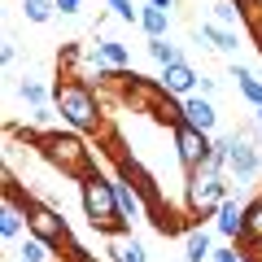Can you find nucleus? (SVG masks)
<instances>
[{"label":"nucleus","mask_w":262,"mask_h":262,"mask_svg":"<svg viewBox=\"0 0 262 262\" xmlns=\"http://www.w3.org/2000/svg\"><path fill=\"white\" fill-rule=\"evenodd\" d=\"M79 201H83V214L92 223V232H101V236H127L131 232V223L118 210V179H110L101 166L79 179Z\"/></svg>","instance_id":"f257e3e1"},{"label":"nucleus","mask_w":262,"mask_h":262,"mask_svg":"<svg viewBox=\"0 0 262 262\" xmlns=\"http://www.w3.org/2000/svg\"><path fill=\"white\" fill-rule=\"evenodd\" d=\"M53 105L57 114H61V122L70 131H79V136H88V131H96V136H105V105H101V92H92V83L88 79H61V83L53 88Z\"/></svg>","instance_id":"f03ea898"},{"label":"nucleus","mask_w":262,"mask_h":262,"mask_svg":"<svg viewBox=\"0 0 262 262\" xmlns=\"http://www.w3.org/2000/svg\"><path fill=\"white\" fill-rule=\"evenodd\" d=\"M35 149L53 170H61V175H70V179H83V175L96 170V158H92V149L83 144L79 131H39Z\"/></svg>","instance_id":"7ed1b4c3"},{"label":"nucleus","mask_w":262,"mask_h":262,"mask_svg":"<svg viewBox=\"0 0 262 262\" xmlns=\"http://www.w3.org/2000/svg\"><path fill=\"white\" fill-rule=\"evenodd\" d=\"M122 105H131V114H149L153 122H166L179 127V101L166 96V88L158 79H140L136 70H127V83H122Z\"/></svg>","instance_id":"20e7f679"},{"label":"nucleus","mask_w":262,"mask_h":262,"mask_svg":"<svg viewBox=\"0 0 262 262\" xmlns=\"http://www.w3.org/2000/svg\"><path fill=\"white\" fill-rule=\"evenodd\" d=\"M184 184H188V192H184L188 219H210V214H219V206L227 201V170L210 166V162L196 166Z\"/></svg>","instance_id":"39448f33"},{"label":"nucleus","mask_w":262,"mask_h":262,"mask_svg":"<svg viewBox=\"0 0 262 262\" xmlns=\"http://www.w3.org/2000/svg\"><path fill=\"white\" fill-rule=\"evenodd\" d=\"M27 236H39L48 249H61V253L75 245V232H70L66 214L53 210V206H44V201H31V210H27Z\"/></svg>","instance_id":"423d86ee"},{"label":"nucleus","mask_w":262,"mask_h":262,"mask_svg":"<svg viewBox=\"0 0 262 262\" xmlns=\"http://www.w3.org/2000/svg\"><path fill=\"white\" fill-rule=\"evenodd\" d=\"M170 144H175V158H179V166H184V175H192L196 166H206L210 153H214V140H210L206 131L188 127V122L170 127Z\"/></svg>","instance_id":"0eeeda50"},{"label":"nucleus","mask_w":262,"mask_h":262,"mask_svg":"<svg viewBox=\"0 0 262 262\" xmlns=\"http://www.w3.org/2000/svg\"><path fill=\"white\" fill-rule=\"evenodd\" d=\"M227 170L236 179H258L262 158H258V144L245 140V136H232V153H227Z\"/></svg>","instance_id":"6e6552de"},{"label":"nucleus","mask_w":262,"mask_h":262,"mask_svg":"<svg viewBox=\"0 0 262 262\" xmlns=\"http://www.w3.org/2000/svg\"><path fill=\"white\" fill-rule=\"evenodd\" d=\"M196 70L188 61H175V66H166V70H162L158 75V83L166 88V96H175V101H188V96H196Z\"/></svg>","instance_id":"1a4fd4ad"},{"label":"nucleus","mask_w":262,"mask_h":262,"mask_svg":"<svg viewBox=\"0 0 262 262\" xmlns=\"http://www.w3.org/2000/svg\"><path fill=\"white\" fill-rule=\"evenodd\" d=\"M179 122H188V127H196V131H214V122H219V110L206 101V96H188V101H179Z\"/></svg>","instance_id":"9d476101"},{"label":"nucleus","mask_w":262,"mask_h":262,"mask_svg":"<svg viewBox=\"0 0 262 262\" xmlns=\"http://www.w3.org/2000/svg\"><path fill=\"white\" fill-rule=\"evenodd\" d=\"M245 210H249V206H241V201H232V196H227L223 206H219V214H214L219 236H227L232 245H241V241H245Z\"/></svg>","instance_id":"9b49d317"},{"label":"nucleus","mask_w":262,"mask_h":262,"mask_svg":"<svg viewBox=\"0 0 262 262\" xmlns=\"http://www.w3.org/2000/svg\"><path fill=\"white\" fill-rule=\"evenodd\" d=\"M118 210H122V219H127V223H136V219H149V214H153L149 196H144L136 184H127V179H118Z\"/></svg>","instance_id":"f8f14e48"},{"label":"nucleus","mask_w":262,"mask_h":262,"mask_svg":"<svg viewBox=\"0 0 262 262\" xmlns=\"http://www.w3.org/2000/svg\"><path fill=\"white\" fill-rule=\"evenodd\" d=\"M96 57H101L110 70H131V48L122 44V39H96Z\"/></svg>","instance_id":"ddd939ff"},{"label":"nucleus","mask_w":262,"mask_h":262,"mask_svg":"<svg viewBox=\"0 0 262 262\" xmlns=\"http://www.w3.org/2000/svg\"><path fill=\"white\" fill-rule=\"evenodd\" d=\"M241 249H262V192L249 201V210H245V241Z\"/></svg>","instance_id":"4468645a"},{"label":"nucleus","mask_w":262,"mask_h":262,"mask_svg":"<svg viewBox=\"0 0 262 262\" xmlns=\"http://www.w3.org/2000/svg\"><path fill=\"white\" fill-rule=\"evenodd\" d=\"M140 31H144L149 39H166V31H170V9L144 5V9H140Z\"/></svg>","instance_id":"2eb2a0df"},{"label":"nucleus","mask_w":262,"mask_h":262,"mask_svg":"<svg viewBox=\"0 0 262 262\" xmlns=\"http://www.w3.org/2000/svg\"><path fill=\"white\" fill-rule=\"evenodd\" d=\"M196 39H206V44H210V48H219V53H236V48H241L236 31H227V27H214V22H201Z\"/></svg>","instance_id":"dca6fc26"},{"label":"nucleus","mask_w":262,"mask_h":262,"mask_svg":"<svg viewBox=\"0 0 262 262\" xmlns=\"http://www.w3.org/2000/svg\"><path fill=\"white\" fill-rule=\"evenodd\" d=\"M210 258H214L210 232L206 227H192V232H188V245H184V262H210Z\"/></svg>","instance_id":"f3484780"},{"label":"nucleus","mask_w":262,"mask_h":262,"mask_svg":"<svg viewBox=\"0 0 262 262\" xmlns=\"http://www.w3.org/2000/svg\"><path fill=\"white\" fill-rule=\"evenodd\" d=\"M236 88H241V96H245V101H249L253 105V110H262V79L258 75H253V70H245V66H236Z\"/></svg>","instance_id":"a211bd4d"},{"label":"nucleus","mask_w":262,"mask_h":262,"mask_svg":"<svg viewBox=\"0 0 262 262\" xmlns=\"http://www.w3.org/2000/svg\"><path fill=\"white\" fill-rule=\"evenodd\" d=\"M110 258H114V262H149V253H144V245H140V241L122 236V241L110 249Z\"/></svg>","instance_id":"6ab92c4d"},{"label":"nucleus","mask_w":262,"mask_h":262,"mask_svg":"<svg viewBox=\"0 0 262 262\" xmlns=\"http://www.w3.org/2000/svg\"><path fill=\"white\" fill-rule=\"evenodd\" d=\"M22 13H27V22L44 27V22H53V13H57V0H22Z\"/></svg>","instance_id":"aec40b11"},{"label":"nucleus","mask_w":262,"mask_h":262,"mask_svg":"<svg viewBox=\"0 0 262 262\" xmlns=\"http://www.w3.org/2000/svg\"><path fill=\"white\" fill-rule=\"evenodd\" d=\"M149 57L162 66V70L175 66V61H184V57H179V44H170V39H149Z\"/></svg>","instance_id":"412c9836"},{"label":"nucleus","mask_w":262,"mask_h":262,"mask_svg":"<svg viewBox=\"0 0 262 262\" xmlns=\"http://www.w3.org/2000/svg\"><path fill=\"white\" fill-rule=\"evenodd\" d=\"M48 245L39 241V236H22V245H18V262H48Z\"/></svg>","instance_id":"4be33fe9"},{"label":"nucleus","mask_w":262,"mask_h":262,"mask_svg":"<svg viewBox=\"0 0 262 262\" xmlns=\"http://www.w3.org/2000/svg\"><path fill=\"white\" fill-rule=\"evenodd\" d=\"M18 96H22L27 105H35V110H44V105H48V88L39 83V79H22V83H18Z\"/></svg>","instance_id":"5701e85b"},{"label":"nucleus","mask_w":262,"mask_h":262,"mask_svg":"<svg viewBox=\"0 0 262 262\" xmlns=\"http://www.w3.org/2000/svg\"><path fill=\"white\" fill-rule=\"evenodd\" d=\"M236 22H245V13L236 9L232 0H219V5H214V27H227V31H236Z\"/></svg>","instance_id":"b1692460"},{"label":"nucleus","mask_w":262,"mask_h":262,"mask_svg":"<svg viewBox=\"0 0 262 262\" xmlns=\"http://www.w3.org/2000/svg\"><path fill=\"white\" fill-rule=\"evenodd\" d=\"M105 5H110V9H114V18L131 22V27H136V22H140V9H136V5H131V0H105Z\"/></svg>","instance_id":"393cba45"},{"label":"nucleus","mask_w":262,"mask_h":262,"mask_svg":"<svg viewBox=\"0 0 262 262\" xmlns=\"http://www.w3.org/2000/svg\"><path fill=\"white\" fill-rule=\"evenodd\" d=\"M245 22H249V35H253V44H258V53H262V5L245 13Z\"/></svg>","instance_id":"a878e982"},{"label":"nucleus","mask_w":262,"mask_h":262,"mask_svg":"<svg viewBox=\"0 0 262 262\" xmlns=\"http://www.w3.org/2000/svg\"><path fill=\"white\" fill-rule=\"evenodd\" d=\"M210 262H241V249H236V245H223V249H214Z\"/></svg>","instance_id":"bb28decb"},{"label":"nucleus","mask_w":262,"mask_h":262,"mask_svg":"<svg viewBox=\"0 0 262 262\" xmlns=\"http://www.w3.org/2000/svg\"><path fill=\"white\" fill-rule=\"evenodd\" d=\"M196 96H206V101H210V96H214V79H206V75L196 79Z\"/></svg>","instance_id":"cd10ccee"},{"label":"nucleus","mask_w":262,"mask_h":262,"mask_svg":"<svg viewBox=\"0 0 262 262\" xmlns=\"http://www.w3.org/2000/svg\"><path fill=\"white\" fill-rule=\"evenodd\" d=\"M83 9V0H57V13H79Z\"/></svg>","instance_id":"c85d7f7f"},{"label":"nucleus","mask_w":262,"mask_h":262,"mask_svg":"<svg viewBox=\"0 0 262 262\" xmlns=\"http://www.w3.org/2000/svg\"><path fill=\"white\" fill-rule=\"evenodd\" d=\"M232 5H236V9H241V13H249V9H258L262 0H232Z\"/></svg>","instance_id":"c756f323"},{"label":"nucleus","mask_w":262,"mask_h":262,"mask_svg":"<svg viewBox=\"0 0 262 262\" xmlns=\"http://www.w3.org/2000/svg\"><path fill=\"white\" fill-rule=\"evenodd\" d=\"M144 5H158V9H170V5H175V0H144Z\"/></svg>","instance_id":"7c9ffc66"},{"label":"nucleus","mask_w":262,"mask_h":262,"mask_svg":"<svg viewBox=\"0 0 262 262\" xmlns=\"http://www.w3.org/2000/svg\"><path fill=\"white\" fill-rule=\"evenodd\" d=\"M253 114H258V127H262V110H253Z\"/></svg>","instance_id":"2f4dec72"},{"label":"nucleus","mask_w":262,"mask_h":262,"mask_svg":"<svg viewBox=\"0 0 262 262\" xmlns=\"http://www.w3.org/2000/svg\"><path fill=\"white\" fill-rule=\"evenodd\" d=\"M241 262H249V258H245V253H241Z\"/></svg>","instance_id":"473e14b6"}]
</instances>
